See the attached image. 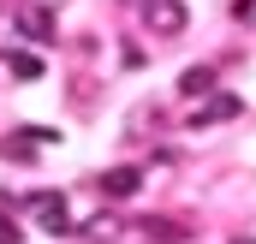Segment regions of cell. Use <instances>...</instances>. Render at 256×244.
Segmentation results:
<instances>
[{
	"mask_svg": "<svg viewBox=\"0 0 256 244\" xmlns=\"http://www.w3.org/2000/svg\"><path fill=\"white\" fill-rule=\"evenodd\" d=\"M24 208L36 214V226H42L48 238H66V232H72V208H66L60 190H36V196H24Z\"/></svg>",
	"mask_w": 256,
	"mask_h": 244,
	"instance_id": "obj_1",
	"label": "cell"
},
{
	"mask_svg": "<svg viewBox=\"0 0 256 244\" xmlns=\"http://www.w3.org/2000/svg\"><path fill=\"white\" fill-rule=\"evenodd\" d=\"M143 24H149L155 36H185L191 6H185V0H149V6H143Z\"/></svg>",
	"mask_w": 256,
	"mask_h": 244,
	"instance_id": "obj_2",
	"label": "cell"
},
{
	"mask_svg": "<svg viewBox=\"0 0 256 244\" xmlns=\"http://www.w3.org/2000/svg\"><path fill=\"white\" fill-rule=\"evenodd\" d=\"M244 114V102L232 96V90H214V96H202V108L191 114V125L202 131V125H226V120H238Z\"/></svg>",
	"mask_w": 256,
	"mask_h": 244,
	"instance_id": "obj_3",
	"label": "cell"
},
{
	"mask_svg": "<svg viewBox=\"0 0 256 244\" xmlns=\"http://www.w3.org/2000/svg\"><path fill=\"white\" fill-rule=\"evenodd\" d=\"M12 24H18V36H30V42H48V36H54V6L30 0V6H18V12H12Z\"/></svg>",
	"mask_w": 256,
	"mask_h": 244,
	"instance_id": "obj_4",
	"label": "cell"
},
{
	"mask_svg": "<svg viewBox=\"0 0 256 244\" xmlns=\"http://www.w3.org/2000/svg\"><path fill=\"white\" fill-rule=\"evenodd\" d=\"M137 190H143V173L137 167H108L102 173V196H114V202L120 196H137Z\"/></svg>",
	"mask_w": 256,
	"mask_h": 244,
	"instance_id": "obj_5",
	"label": "cell"
},
{
	"mask_svg": "<svg viewBox=\"0 0 256 244\" xmlns=\"http://www.w3.org/2000/svg\"><path fill=\"white\" fill-rule=\"evenodd\" d=\"M214 84H220V72H214V66H185V72H179V96H214Z\"/></svg>",
	"mask_w": 256,
	"mask_h": 244,
	"instance_id": "obj_6",
	"label": "cell"
},
{
	"mask_svg": "<svg viewBox=\"0 0 256 244\" xmlns=\"http://www.w3.org/2000/svg\"><path fill=\"white\" fill-rule=\"evenodd\" d=\"M131 238H137V244H179L185 232H179L173 220H137V226H131Z\"/></svg>",
	"mask_w": 256,
	"mask_h": 244,
	"instance_id": "obj_7",
	"label": "cell"
},
{
	"mask_svg": "<svg viewBox=\"0 0 256 244\" xmlns=\"http://www.w3.org/2000/svg\"><path fill=\"white\" fill-rule=\"evenodd\" d=\"M78 232H84V238H90V244H114V238H126V226H120L114 214H96V220H84Z\"/></svg>",
	"mask_w": 256,
	"mask_h": 244,
	"instance_id": "obj_8",
	"label": "cell"
},
{
	"mask_svg": "<svg viewBox=\"0 0 256 244\" xmlns=\"http://www.w3.org/2000/svg\"><path fill=\"white\" fill-rule=\"evenodd\" d=\"M6 72H12L18 84H36V78H42V60H36V54H24V48H12V54H6Z\"/></svg>",
	"mask_w": 256,
	"mask_h": 244,
	"instance_id": "obj_9",
	"label": "cell"
},
{
	"mask_svg": "<svg viewBox=\"0 0 256 244\" xmlns=\"http://www.w3.org/2000/svg\"><path fill=\"white\" fill-rule=\"evenodd\" d=\"M232 18H256V0H232Z\"/></svg>",
	"mask_w": 256,
	"mask_h": 244,
	"instance_id": "obj_10",
	"label": "cell"
},
{
	"mask_svg": "<svg viewBox=\"0 0 256 244\" xmlns=\"http://www.w3.org/2000/svg\"><path fill=\"white\" fill-rule=\"evenodd\" d=\"M120 6H137V12H143V6H149V0H120Z\"/></svg>",
	"mask_w": 256,
	"mask_h": 244,
	"instance_id": "obj_11",
	"label": "cell"
},
{
	"mask_svg": "<svg viewBox=\"0 0 256 244\" xmlns=\"http://www.w3.org/2000/svg\"><path fill=\"white\" fill-rule=\"evenodd\" d=\"M238 244H250V238H238Z\"/></svg>",
	"mask_w": 256,
	"mask_h": 244,
	"instance_id": "obj_12",
	"label": "cell"
}]
</instances>
